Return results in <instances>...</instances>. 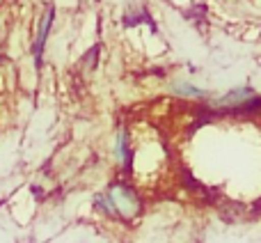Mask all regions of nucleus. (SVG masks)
Listing matches in <instances>:
<instances>
[{
  "label": "nucleus",
  "mask_w": 261,
  "mask_h": 243,
  "mask_svg": "<svg viewBox=\"0 0 261 243\" xmlns=\"http://www.w3.org/2000/svg\"><path fill=\"white\" fill-rule=\"evenodd\" d=\"M172 92H176V94H181V96H190V99H204V96H206L204 90H199V87H195V85H188V83H174Z\"/></svg>",
  "instance_id": "obj_6"
},
{
  "label": "nucleus",
  "mask_w": 261,
  "mask_h": 243,
  "mask_svg": "<svg viewBox=\"0 0 261 243\" xmlns=\"http://www.w3.org/2000/svg\"><path fill=\"white\" fill-rule=\"evenodd\" d=\"M94 209L96 211H101V213H106V216H110V218H119L117 209H115V204H113V200H110L108 193L94 195Z\"/></svg>",
  "instance_id": "obj_5"
},
{
  "label": "nucleus",
  "mask_w": 261,
  "mask_h": 243,
  "mask_svg": "<svg viewBox=\"0 0 261 243\" xmlns=\"http://www.w3.org/2000/svg\"><path fill=\"white\" fill-rule=\"evenodd\" d=\"M115 156H117V161L124 165V170L130 172V167H133V149H130L128 133L124 129L119 131L117 140H115Z\"/></svg>",
  "instance_id": "obj_4"
},
{
  "label": "nucleus",
  "mask_w": 261,
  "mask_h": 243,
  "mask_svg": "<svg viewBox=\"0 0 261 243\" xmlns=\"http://www.w3.org/2000/svg\"><path fill=\"white\" fill-rule=\"evenodd\" d=\"M53 21H55V9L48 7L39 23V32H37V39L32 44V55H35V67H41V58H44V46H46V39H48V32L53 28Z\"/></svg>",
  "instance_id": "obj_2"
},
{
  "label": "nucleus",
  "mask_w": 261,
  "mask_h": 243,
  "mask_svg": "<svg viewBox=\"0 0 261 243\" xmlns=\"http://www.w3.org/2000/svg\"><path fill=\"white\" fill-rule=\"evenodd\" d=\"M254 96V92L250 90V87H239V90H231L227 92L225 96H220V99L216 101V106H220V108L225 110H234L239 108V106H243L245 101H250Z\"/></svg>",
  "instance_id": "obj_3"
},
{
  "label": "nucleus",
  "mask_w": 261,
  "mask_h": 243,
  "mask_svg": "<svg viewBox=\"0 0 261 243\" xmlns=\"http://www.w3.org/2000/svg\"><path fill=\"white\" fill-rule=\"evenodd\" d=\"M108 195H110V200H113L115 209H117L119 218H133V216H138L140 209H142L140 195L135 193L133 186L124 184V181H117V184L110 186Z\"/></svg>",
  "instance_id": "obj_1"
}]
</instances>
